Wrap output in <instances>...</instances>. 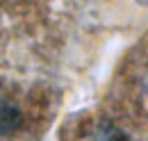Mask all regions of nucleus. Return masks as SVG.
Masks as SVG:
<instances>
[{
  "label": "nucleus",
  "instance_id": "1",
  "mask_svg": "<svg viewBox=\"0 0 148 141\" xmlns=\"http://www.w3.org/2000/svg\"><path fill=\"white\" fill-rule=\"evenodd\" d=\"M21 125V112L0 93V134H12Z\"/></svg>",
  "mask_w": 148,
  "mask_h": 141
}]
</instances>
